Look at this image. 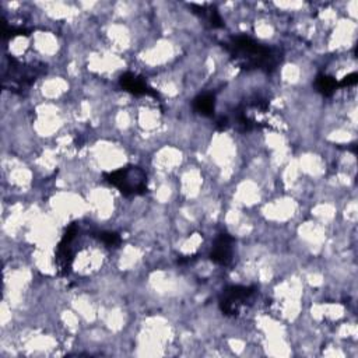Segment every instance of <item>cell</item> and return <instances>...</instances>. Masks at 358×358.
<instances>
[{
    "instance_id": "cell-1",
    "label": "cell",
    "mask_w": 358,
    "mask_h": 358,
    "mask_svg": "<svg viewBox=\"0 0 358 358\" xmlns=\"http://www.w3.org/2000/svg\"><path fill=\"white\" fill-rule=\"evenodd\" d=\"M224 48L234 63L243 70H263L270 73L282 59L280 49L262 45L248 35L231 36L224 42Z\"/></svg>"
},
{
    "instance_id": "cell-2",
    "label": "cell",
    "mask_w": 358,
    "mask_h": 358,
    "mask_svg": "<svg viewBox=\"0 0 358 358\" xmlns=\"http://www.w3.org/2000/svg\"><path fill=\"white\" fill-rule=\"evenodd\" d=\"M46 71V66L42 63H21L14 57H8L1 71L3 88L21 94L28 90L36 80Z\"/></svg>"
},
{
    "instance_id": "cell-3",
    "label": "cell",
    "mask_w": 358,
    "mask_h": 358,
    "mask_svg": "<svg viewBox=\"0 0 358 358\" xmlns=\"http://www.w3.org/2000/svg\"><path fill=\"white\" fill-rule=\"evenodd\" d=\"M105 179L124 196H140L147 193V175L137 165H126L105 173Z\"/></svg>"
},
{
    "instance_id": "cell-4",
    "label": "cell",
    "mask_w": 358,
    "mask_h": 358,
    "mask_svg": "<svg viewBox=\"0 0 358 358\" xmlns=\"http://www.w3.org/2000/svg\"><path fill=\"white\" fill-rule=\"evenodd\" d=\"M257 288L255 285H231L227 287L220 295L218 305L225 316L235 317L255 296Z\"/></svg>"
},
{
    "instance_id": "cell-5",
    "label": "cell",
    "mask_w": 358,
    "mask_h": 358,
    "mask_svg": "<svg viewBox=\"0 0 358 358\" xmlns=\"http://www.w3.org/2000/svg\"><path fill=\"white\" fill-rule=\"evenodd\" d=\"M78 232H80V225L77 222H71L63 236L62 241L59 242L57 248H56V253H55V263H56V268L59 275H67L70 273L71 264H73V259H74V241L78 238Z\"/></svg>"
},
{
    "instance_id": "cell-6",
    "label": "cell",
    "mask_w": 358,
    "mask_h": 358,
    "mask_svg": "<svg viewBox=\"0 0 358 358\" xmlns=\"http://www.w3.org/2000/svg\"><path fill=\"white\" fill-rule=\"evenodd\" d=\"M232 245H234V238L229 234L227 232L218 234L213 243V249L210 252L211 262L224 267L229 266L232 263V255H234Z\"/></svg>"
},
{
    "instance_id": "cell-7",
    "label": "cell",
    "mask_w": 358,
    "mask_h": 358,
    "mask_svg": "<svg viewBox=\"0 0 358 358\" xmlns=\"http://www.w3.org/2000/svg\"><path fill=\"white\" fill-rule=\"evenodd\" d=\"M119 84L124 91H127L133 95H137V96L147 95V96H152V98H157V99L159 98L158 92L151 85H148L145 78L141 77V76H137L134 73L122 74L120 78H119Z\"/></svg>"
},
{
    "instance_id": "cell-8",
    "label": "cell",
    "mask_w": 358,
    "mask_h": 358,
    "mask_svg": "<svg viewBox=\"0 0 358 358\" xmlns=\"http://www.w3.org/2000/svg\"><path fill=\"white\" fill-rule=\"evenodd\" d=\"M190 8L196 15H199L210 28H221L224 27L222 18L213 4H190Z\"/></svg>"
},
{
    "instance_id": "cell-9",
    "label": "cell",
    "mask_w": 358,
    "mask_h": 358,
    "mask_svg": "<svg viewBox=\"0 0 358 358\" xmlns=\"http://www.w3.org/2000/svg\"><path fill=\"white\" fill-rule=\"evenodd\" d=\"M193 109L201 116L211 117L215 110V95L211 92L197 95L193 101Z\"/></svg>"
},
{
    "instance_id": "cell-10",
    "label": "cell",
    "mask_w": 358,
    "mask_h": 358,
    "mask_svg": "<svg viewBox=\"0 0 358 358\" xmlns=\"http://www.w3.org/2000/svg\"><path fill=\"white\" fill-rule=\"evenodd\" d=\"M315 88L324 96H330L338 88L336 78L327 74H317L315 78Z\"/></svg>"
},
{
    "instance_id": "cell-11",
    "label": "cell",
    "mask_w": 358,
    "mask_h": 358,
    "mask_svg": "<svg viewBox=\"0 0 358 358\" xmlns=\"http://www.w3.org/2000/svg\"><path fill=\"white\" fill-rule=\"evenodd\" d=\"M98 239H99L103 245H106V246H109V248H112V246L116 248V246H119L120 242H122L119 234H116V232H101V234H98Z\"/></svg>"
},
{
    "instance_id": "cell-12",
    "label": "cell",
    "mask_w": 358,
    "mask_h": 358,
    "mask_svg": "<svg viewBox=\"0 0 358 358\" xmlns=\"http://www.w3.org/2000/svg\"><path fill=\"white\" fill-rule=\"evenodd\" d=\"M357 81H358V74L357 73H351V74H347L340 81H337V84H338V88L340 87H351V85H355Z\"/></svg>"
}]
</instances>
